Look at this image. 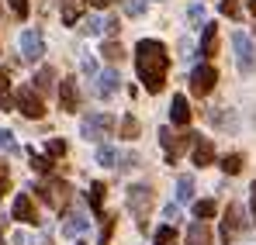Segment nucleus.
I'll return each mask as SVG.
<instances>
[{
  "label": "nucleus",
  "instance_id": "nucleus-1",
  "mask_svg": "<svg viewBox=\"0 0 256 245\" xmlns=\"http://www.w3.org/2000/svg\"><path fill=\"white\" fill-rule=\"evenodd\" d=\"M135 69H138V80L149 93H160L163 83H166V69H170V52L166 45L156 38H142L135 48Z\"/></svg>",
  "mask_w": 256,
  "mask_h": 245
},
{
  "label": "nucleus",
  "instance_id": "nucleus-2",
  "mask_svg": "<svg viewBox=\"0 0 256 245\" xmlns=\"http://www.w3.org/2000/svg\"><path fill=\"white\" fill-rule=\"evenodd\" d=\"M35 197L45 201L52 211H62V207L70 204V183L66 180H45V183L35 187Z\"/></svg>",
  "mask_w": 256,
  "mask_h": 245
},
{
  "label": "nucleus",
  "instance_id": "nucleus-3",
  "mask_svg": "<svg viewBox=\"0 0 256 245\" xmlns=\"http://www.w3.org/2000/svg\"><path fill=\"white\" fill-rule=\"evenodd\" d=\"M149 207H152V187H146V183H135V187H128V211L138 218V228H146Z\"/></svg>",
  "mask_w": 256,
  "mask_h": 245
},
{
  "label": "nucleus",
  "instance_id": "nucleus-4",
  "mask_svg": "<svg viewBox=\"0 0 256 245\" xmlns=\"http://www.w3.org/2000/svg\"><path fill=\"white\" fill-rule=\"evenodd\" d=\"M111 131H114V118L111 114H86L84 121H80V135H84L86 142H100Z\"/></svg>",
  "mask_w": 256,
  "mask_h": 245
},
{
  "label": "nucleus",
  "instance_id": "nucleus-5",
  "mask_svg": "<svg viewBox=\"0 0 256 245\" xmlns=\"http://www.w3.org/2000/svg\"><path fill=\"white\" fill-rule=\"evenodd\" d=\"M14 107H18L24 118H32V121H38L45 114V104H42V97L35 93V86H21V90L14 93Z\"/></svg>",
  "mask_w": 256,
  "mask_h": 245
},
{
  "label": "nucleus",
  "instance_id": "nucleus-6",
  "mask_svg": "<svg viewBox=\"0 0 256 245\" xmlns=\"http://www.w3.org/2000/svg\"><path fill=\"white\" fill-rule=\"evenodd\" d=\"M232 48H236V62H239V73H242V76L256 73V52H253V41H250V35L236 31V35H232Z\"/></svg>",
  "mask_w": 256,
  "mask_h": 245
},
{
  "label": "nucleus",
  "instance_id": "nucleus-7",
  "mask_svg": "<svg viewBox=\"0 0 256 245\" xmlns=\"http://www.w3.org/2000/svg\"><path fill=\"white\" fill-rule=\"evenodd\" d=\"M246 228V218H242V207L239 204H228V211H225V221H222V242L232 245L236 242V235Z\"/></svg>",
  "mask_w": 256,
  "mask_h": 245
},
{
  "label": "nucleus",
  "instance_id": "nucleus-8",
  "mask_svg": "<svg viewBox=\"0 0 256 245\" xmlns=\"http://www.w3.org/2000/svg\"><path fill=\"white\" fill-rule=\"evenodd\" d=\"M160 142H163V149H166V163H176L180 152H184L187 145H194V135H173L170 128H163V131H160Z\"/></svg>",
  "mask_w": 256,
  "mask_h": 245
},
{
  "label": "nucleus",
  "instance_id": "nucleus-9",
  "mask_svg": "<svg viewBox=\"0 0 256 245\" xmlns=\"http://www.w3.org/2000/svg\"><path fill=\"white\" fill-rule=\"evenodd\" d=\"M42 55H45L42 31H38V28H28V31L21 35V59H24V62H38Z\"/></svg>",
  "mask_w": 256,
  "mask_h": 245
},
{
  "label": "nucleus",
  "instance_id": "nucleus-10",
  "mask_svg": "<svg viewBox=\"0 0 256 245\" xmlns=\"http://www.w3.org/2000/svg\"><path fill=\"white\" fill-rule=\"evenodd\" d=\"M214 80H218V73H214L212 66H198V69L190 73V93H194V97H208L214 90Z\"/></svg>",
  "mask_w": 256,
  "mask_h": 245
},
{
  "label": "nucleus",
  "instance_id": "nucleus-11",
  "mask_svg": "<svg viewBox=\"0 0 256 245\" xmlns=\"http://www.w3.org/2000/svg\"><path fill=\"white\" fill-rule=\"evenodd\" d=\"M10 214H14V221H24V225H38V211H35V201H32L28 194L14 197V207H10Z\"/></svg>",
  "mask_w": 256,
  "mask_h": 245
},
{
  "label": "nucleus",
  "instance_id": "nucleus-12",
  "mask_svg": "<svg viewBox=\"0 0 256 245\" xmlns=\"http://www.w3.org/2000/svg\"><path fill=\"white\" fill-rule=\"evenodd\" d=\"M59 104L66 114H76L80 111V90H76V80H62L59 86Z\"/></svg>",
  "mask_w": 256,
  "mask_h": 245
},
{
  "label": "nucleus",
  "instance_id": "nucleus-13",
  "mask_svg": "<svg viewBox=\"0 0 256 245\" xmlns=\"http://www.w3.org/2000/svg\"><path fill=\"white\" fill-rule=\"evenodd\" d=\"M118 86H122V73H118V69H108V73L97 76L94 93H97V97H111V93H118Z\"/></svg>",
  "mask_w": 256,
  "mask_h": 245
},
{
  "label": "nucleus",
  "instance_id": "nucleus-14",
  "mask_svg": "<svg viewBox=\"0 0 256 245\" xmlns=\"http://www.w3.org/2000/svg\"><path fill=\"white\" fill-rule=\"evenodd\" d=\"M86 228H90V218H86L84 211H73V214H66V221H62V235H70V239L84 235Z\"/></svg>",
  "mask_w": 256,
  "mask_h": 245
},
{
  "label": "nucleus",
  "instance_id": "nucleus-15",
  "mask_svg": "<svg viewBox=\"0 0 256 245\" xmlns=\"http://www.w3.org/2000/svg\"><path fill=\"white\" fill-rule=\"evenodd\" d=\"M170 121L180 124V128H184V124H190V107H187V97H180V93H176V97L170 100Z\"/></svg>",
  "mask_w": 256,
  "mask_h": 245
},
{
  "label": "nucleus",
  "instance_id": "nucleus-16",
  "mask_svg": "<svg viewBox=\"0 0 256 245\" xmlns=\"http://www.w3.org/2000/svg\"><path fill=\"white\" fill-rule=\"evenodd\" d=\"M212 228L204 225V221H194L190 228H187V245H212Z\"/></svg>",
  "mask_w": 256,
  "mask_h": 245
},
{
  "label": "nucleus",
  "instance_id": "nucleus-17",
  "mask_svg": "<svg viewBox=\"0 0 256 245\" xmlns=\"http://www.w3.org/2000/svg\"><path fill=\"white\" fill-rule=\"evenodd\" d=\"M218 52V24H204L201 31V55H214Z\"/></svg>",
  "mask_w": 256,
  "mask_h": 245
},
{
  "label": "nucleus",
  "instance_id": "nucleus-18",
  "mask_svg": "<svg viewBox=\"0 0 256 245\" xmlns=\"http://www.w3.org/2000/svg\"><path fill=\"white\" fill-rule=\"evenodd\" d=\"M212 159H214V145L212 142H194V166H212Z\"/></svg>",
  "mask_w": 256,
  "mask_h": 245
},
{
  "label": "nucleus",
  "instance_id": "nucleus-19",
  "mask_svg": "<svg viewBox=\"0 0 256 245\" xmlns=\"http://www.w3.org/2000/svg\"><path fill=\"white\" fill-rule=\"evenodd\" d=\"M84 14V0H66L62 3V24H76Z\"/></svg>",
  "mask_w": 256,
  "mask_h": 245
},
{
  "label": "nucleus",
  "instance_id": "nucleus-20",
  "mask_svg": "<svg viewBox=\"0 0 256 245\" xmlns=\"http://www.w3.org/2000/svg\"><path fill=\"white\" fill-rule=\"evenodd\" d=\"M212 121L218 124V128H236V114H232V107H218V111H212Z\"/></svg>",
  "mask_w": 256,
  "mask_h": 245
},
{
  "label": "nucleus",
  "instance_id": "nucleus-21",
  "mask_svg": "<svg viewBox=\"0 0 256 245\" xmlns=\"http://www.w3.org/2000/svg\"><path fill=\"white\" fill-rule=\"evenodd\" d=\"M14 107V97H10V80H7V73L0 69V111H10Z\"/></svg>",
  "mask_w": 256,
  "mask_h": 245
},
{
  "label": "nucleus",
  "instance_id": "nucleus-22",
  "mask_svg": "<svg viewBox=\"0 0 256 245\" xmlns=\"http://www.w3.org/2000/svg\"><path fill=\"white\" fill-rule=\"evenodd\" d=\"M190 197H194V180H190V176H180V180H176V201L187 204Z\"/></svg>",
  "mask_w": 256,
  "mask_h": 245
},
{
  "label": "nucleus",
  "instance_id": "nucleus-23",
  "mask_svg": "<svg viewBox=\"0 0 256 245\" xmlns=\"http://www.w3.org/2000/svg\"><path fill=\"white\" fill-rule=\"evenodd\" d=\"M118 159H122V156H118L114 145H100V149H97V163L100 166H118Z\"/></svg>",
  "mask_w": 256,
  "mask_h": 245
},
{
  "label": "nucleus",
  "instance_id": "nucleus-24",
  "mask_svg": "<svg viewBox=\"0 0 256 245\" xmlns=\"http://www.w3.org/2000/svg\"><path fill=\"white\" fill-rule=\"evenodd\" d=\"M118 131H122V138H128V142H132V138H138V121H135L132 114H125V118L118 121Z\"/></svg>",
  "mask_w": 256,
  "mask_h": 245
},
{
  "label": "nucleus",
  "instance_id": "nucleus-25",
  "mask_svg": "<svg viewBox=\"0 0 256 245\" xmlns=\"http://www.w3.org/2000/svg\"><path fill=\"white\" fill-rule=\"evenodd\" d=\"M52 83H56V69H48V66H42V69H38V73H35V86H38V90H52Z\"/></svg>",
  "mask_w": 256,
  "mask_h": 245
},
{
  "label": "nucleus",
  "instance_id": "nucleus-26",
  "mask_svg": "<svg viewBox=\"0 0 256 245\" xmlns=\"http://www.w3.org/2000/svg\"><path fill=\"white\" fill-rule=\"evenodd\" d=\"M86 197H90V207H94V211L100 214V207H104V183H90Z\"/></svg>",
  "mask_w": 256,
  "mask_h": 245
},
{
  "label": "nucleus",
  "instance_id": "nucleus-27",
  "mask_svg": "<svg viewBox=\"0 0 256 245\" xmlns=\"http://www.w3.org/2000/svg\"><path fill=\"white\" fill-rule=\"evenodd\" d=\"M100 52H104V59H108V62H122V59H125V48H122L118 41H104V48H100Z\"/></svg>",
  "mask_w": 256,
  "mask_h": 245
},
{
  "label": "nucleus",
  "instance_id": "nucleus-28",
  "mask_svg": "<svg viewBox=\"0 0 256 245\" xmlns=\"http://www.w3.org/2000/svg\"><path fill=\"white\" fill-rule=\"evenodd\" d=\"M218 166H222L228 176H236V173H242V156H239V152H232V156H225Z\"/></svg>",
  "mask_w": 256,
  "mask_h": 245
},
{
  "label": "nucleus",
  "instance_id": "nucleus-29",
  "mask_svg": "<svg viewBox=\"0 0 256 245\" xmlns=\"http://www.w3.org/2000/svg\"><path fill=\"white\" fill-rule=\"evenodd\" d=\"M0 149H4V152H10V156H14V152H21L18 138H14V135H10L7 128H0Z\"/></svg>",
  "mask_w": 256,
  "mask_h": 245
},
{
  "label": "nucleus",
  "instance_id": "nucleus-30",
  "mask_svg": "<svg viewBox=\"0 0 256 245\" xmlns=\"http://www.w3.org/2000/svg\"><path fill=\"white\" fill-rule=\"evenodd\" d=\"M114 214H104V225H100V245H111V235H114Z\"/></svg>",
  "mask_w": 256,
  "mask_h": 245
},
{
  "label": "nucleus",
  "instance_id": "nucleus-31",
  "mask_svg": "<svg viewBox=\"0 0 256 245\" xmlns=\"http://www.w3.org/2000/svg\"><path fill=\"white\" fill-rule=\"evenodd\" d=\"M194 218H198V221L214 218V201H198V204H194Z\"/></svg>",
  "mask_w": 256,
  "mask_h": 245
},
{
  "label": "nucleus",
  "instance_id": "nucleus-32",
  "mask_svg": "<svg viewBox=\"0 0 256 245\" xmlns=\"http://www.w3.org/2000/svg\"><path fill=\"white\" fill-rule=\"evenodd\" d=\"M45 149H48V159H62V156H66V142H62V138H52Z\"/></svg>",
  "mask_w": 256,
  "mask_h": 245
},
{
  "label": "nucleus",
  "instance_id": "nucleus-33",
  "mask_svg": "<svg viewBox=\"0 0 256 245\" xmlns=\"http://www.w3.org/2000/svg\"><path fill=\"white\" fill-rule=\"evenodd\" d=\"M32 169H35V173H52V159H48V156H35V152H32Z\"/></svg>",
  "mask_w": 256,
  "mask_h": 245
},
{
  "label": "nucleus",
  "instance_id": "nucleus-34",
  "mask_svg": "<svg viewBox=\"0 0 256 245\" xmlns=\"http://www.w3.org/2000/svg\"><path fill=\"white\" fill-rule=\"evenodd\" d=\"M84 35H104V21H100V17H86L84 21Z\"/></svg>",
  "mask_w": 256,
  "mask_h": 245
},
{
  "label": "nucleus",
  "instance_id": "nucleus-35",
  "mask_svg": "<svg viewBox=\"0 0 256 245\" xmlns=\"http://www.w3.org/2000/svg\"><path fill=\"white\" fill-rule=\"evenodd\" d=\"M187 21H190V24H201V21H204V3H190V7H187Z\"/></svg>",
  "mask_w": 256,
  "mask_h": 245
},
{
  "label": "nucleus",
  "instance_id": "nucleus-36",
  "mask_svg": "<svg viewBox=\"0 0 256 245\" xmlns=\"http://www.w3.org/2000/svg\"><path fill=\"white\" fill-rule=\"evenodd\" d=\"M7 187H10V169H7V163L0 159V201L7 197Z\"/></svg>",
  "mask_w": 256,
  "mask_h": 245
},
{
  "label": "nucleus",
  "instance_id": "nucleus-37",
  "mask_svg": "<svg viewBox=\"0 0 256 245\" xmlns=\"http://www.w3.org/2000/svg\"><path fill=\"white\" fill-rule=\"evenodd\" d=\"M135 166H138V156H135V152H125V156L118 159V169H122V173H132Z\"/></svg>",
  "mask_w": 256,
  "mask_h": 245
},
{
  "label": "nucleus",
  "instance_id": "nucleus-38",
  "mask_svg": "<svg viewBox=\"0 0 256 245\" xmlns=\"http://www.w3.org/2000/svg\"><path fill=\"white\" fill-rule=\"evenodd\" d=\"M125 14H132V17L146 14V0H125Z\"/></svg>",
  "mask_w": 256,
  "mask_h": 245
},
{
  "label": "nucleus",
  "instance_id": "nucleus-39",
  "mask_svg": "<svg viewBox=\"0 0 256 245\" xmlns=\"http://www.w3.org/2000/svg\"><path fill=\"white\" fill-rule=\"evenodd\" d=\"M10 242H14V245H38V239H35V235H28V232H14V235H10Z\"/></svg>",
  "mask_w": 256,
  "mask_h": 245
},
{
  "label": "nucleus",
  "instance_id": "nucleus-40",
  "mask_svg": "<svg viewBox=\"0 0 256 245\" xmlns=\"http://www.w3.org/2000/svg\"><path fill=\"white\" fill-rule=\"evenodd\" d=\"M7 3H10V10H14V17H21V21L28 17V0H7Z\"/></svg>",
  "mask_w": 256,
  "mask_h": 245
},
{
  "label": "nucleus",
  "instance_id": "nucleus-41",
  "mask_svg": "<svg viewBox=\"0 0 256 245\" xmlns=\"http://www.w3.org/2000/svg\"><path fill=\"white\" fill-rule=\"evenodd\" d=\"M80 69H84V76H90V80L97 76V62H94L90 55H84V59H80Z\"/></svg>",
  "mask_w": 256,
  "mask_h": 245
},
{
  "label": "nucleus",
  "instance_id": "nucleus-42",
  "mask_svg": "<svg viewBox=\"0 0 256 245\" xmlns=\"http://www.w3.org/2000/svg\"><path fill=\"white\" fill-rule=\"evenodd\" d=\"M218 7H222V14H228V17H236V14H239V0H222Z\"/></svg>",
  "mask_w": 256,
  "mask_h": 245
},
{
  "label": "nucleus",
  "instance_id": "nucleus-43",
  "mask_svg": "<svg viewBox=\"0 0 256 245\" xmlns=\"http://www.w3.org/2000/svg\"><path fill=\"white\" fill-rule=\"evenodd\" d=\"M118 28H122L118 17H108V21H104V31H108V35H118Z\"/></svg>",
  "mask_w": 256,
  "mask_h": 245
},
{
  "label": "nucleus",
  "instance_id": "nucleus-44",
  "mask_svg": "<svg viewBox=\"0 0 256 245\" xmlns=\"http://www.w3.org/2000/svg\"><path fill=\"white\" fill-rule=\"evenodd\" d=\"M166 218H170V225H176V221H180V211H176V204L166 207Z\"/></svg>",
  "mask_w": 256,
  "mask_h": 245
},
{
  "label": "nucleus",
  "instance_id": "nucleus-45",
  "mask_svg": "<svg viewBox=\"0 0 256 245\" xmlns=\"http://www.w3.org/2000/svg\"><path fill=\"white\" fill-rule=\"evenodd\" d=\"M180 55H184V59H190V55H194V48H190V41H187V38L180 41Z\"/></svg>",
  "mask_w": 256,
  "mask_h": 245
},
{
  "label": "nucleus",
  "instance_id": "nucleus-46",
  "mask_svg": "<svg viewBox=\"0 0 256 245\" xmlns=\"http://www.w3.org/2000/svg\"><path fill=\"white\" fill-rule=\"evenodd\" d=\"M250 204H253V218H256V183H253V197H250Z\"/></svg>",
  "mask_w": 256,
  "mask_h": 245
},
{
  "label": "nucleus",
  "instance_id": "nucleus-47",
  "mask_svg": "<svg viewBox=\"0 0 256 245\" xmlns=\"http://www.w3.org/2000/svg\"><path fill=\"white\" fill-rule=\"evenodd\" d=\"M94 3H97V7H108V3H114V0H94Z\"/></svg>",
  "mask_w": 256,
  "mask_h": 245
},
{
  "label": "nucleus",
  "instance_id": "nucleus-48",
  "mask_svg": "<svg viewBox=\"0 0 256 245\" xmlns=\"http://www.w3.org/2000/svg\"><path fill=\"white\" fill-rule=\"evenodd\" d=\"M250 10H253V14H256V0H250Z\"/></svg>",
  "mask_w": 256,
  "mask_h": 245
},
{
  "label": "nucleus",
  "instance_id": "nucleus-49",
  "mask_svg": "<svg viewBox=\"0 0 256 245\" xmlns=\"http://www.w3.org/2000/svg\"><path fill=\"white\" fill-rule=\"evenodd\" d=\"M170 245H173V242H170Z\"/></svg>",
  "mask_w": 256,
  "mask_h": 245
}]
</instances>
